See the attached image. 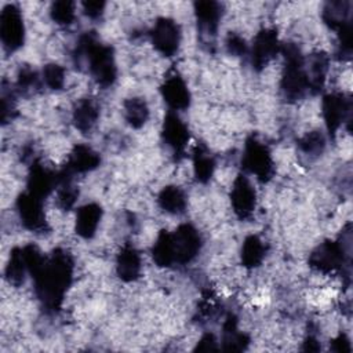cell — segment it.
I'll use <instances>...</instances> for the list:
<instances>
[{"label": "cell", "instance_id": "obj_8", "mask_svg": "<svg viewBox=\"0 0 353 353\" xmlns=\"http://www.w3.org/2000/svg\"><path fill=\"white\" fill-rule=\"evenodd\" d=\"M17 208L23 226L33 232H41L47 228L43 211V199L26 192L18 197Z\"/></svg>", "mask_w": 353, "mask_h": 353}, {"label": "cell", "instance_id": "obj_6", "mask_svg": "<svg viewBox=\"0 0 353 353\" xmlns=\"http://www.w3.org/2000/svg\"><path fill=\"white\" fill-rule=\"evenodd\" d=\"M172 248L176 263L190 262L199 252L201 239L192 225H181L172 234Z\"/></svg>", "mask_w": 353, "mask_h": 353}, {"label": "cell", "instance_id": "obj_24", "mask_svg": "<svg viewBox=\"0 0 353 353\" xmlns=\"http://www.w3.org/2000/svg\"><path fill=\"white\" fill-rule=\"evenodd\" d=\"M149 116V109L142 98H130L124 102V117L127 123L134 127H142Z\"/></svg>", "mask_w": 353, "mask_h": 353}, {"label": "cell", "instance_id": "obj_32", "mask_svg": "<svg viewBox=\"0 0 353 353\" xmlns=\"http://www.w3.org/2000/svg\"><path fill=\"white\" fill-rule=\"evenodd\" d=\"M226 47H228V51L234 55H241V54H245L247 51L245 41L237 34H229L226 40Z\"/></svg>", "mask_w": 353, "mask_h": 353}, {"label": "cell", "instance_id": "obj_34", "mask_svg": "<svg viewBox=\"0 0 353 353\" xmlns=\"http://www.w3.org/2000/svg\"><path fill=\"white\" fill-rule=\"evenodd\" d=\"M103 7H105V3H102V1H84L83 3L84 12L90 18H98L102 14Z\"/></svg>", "mask_w": 353, "mask_h": 353}, {"label": "cell", "instance_id": "obj_3", "mask_svg": "<svg viewBox=\"0 0 353 353\" xmlns=\"http://www.w3.org/2000/svg\"><path fill=\"white\" fill-rule=\"evenodd\" d=\"M285 68L281 77V91L288 101H296L310 88L305 61L299 50L294 46H285Z\"/></svg>", "mask_w": 353, "mask_h": 353}, {"label": "cell", "instance_id": "obj_10", "mask_svg": "<svg viewBox=\"0 0 353 353\" xmlns=\"http://www.w3.org/2000/svg\"><path fill=\"white\" fill-rule=\"evenodd\" d=\"M230 201L239 218H248L254 212L255 204H256V196L252 185L245 176L239 175L234 179L233 188L230 192Z\"/></svg>", "mask_w": 353, "mask_h": 353}, {"label": "cell", "instance_id": "obj_13", "mask_svg": "<svg viewBox=\"0 0 353 353\" xmlns=\"http://www.w3.org/2000/svg\"><path fill=\"white\" fill-rule=\"evenodd\" d=\"M163 139L175 153H182L189 141V131L185 123L175 114L168 113L163 124Z\"/></svg>", "mask_w": 353, "mask_h": 353}, {"label": "cell", "instance_id": "obj_23", "mask_svg": "<svg viewBox=\"0 0 353 353\" xmlns=\"http://www.w3.org/2000/svg\"><path fill=\"white\" fill-rule=\"evenodd\" d=\"M266 247L263 241L258 236H248L241 248V262L247 268H255L261 265L265 258Z\"/></svg>", "mask_w": 353, "mask_h": 353}, {"label": "cell", "instance_id": "obj_27", "mask_svg": "<svg viewBox=\"0 0 353 353\" xmlns=\"http://www.w3.org/2000/svg\"><path fill=\"white\" fill-rule=\"evenodd\" d=\"M214 159L208 153L207 149L197 146L194 153H193V170H194V176L200 182H207L212 176L214 172Z\"/></svg>", "mask_w": 353, "mask_h": 353}, {"label": "cell", "instance_id": "obj_28", "mask_svg": "<svg viewBox=\"0 0 353 353\" xmlns=\"http://www.w3.org/2000/svg\"><path fill=\"white\" fill-rule=\"evenodd\" d=\"M51 18L58 25H70L74 21V3L72 1H55L51 6Z\"/></svg>", "mask_w": 353, "mask_h": 353}, {"label": "cell", "instance_id": "obj_35", "mask_svg": "<svg viewBox=\"0 0 353 353\" xmlns=\"http://www.w3.org/2000/svg\"><path fill=\"white\" fill-rule=\"evenodd\" d=\"M215 349H216V342L212 335H204L196 347V350H201V352H210Z\"/></svg>", "mask_w": 353, "mask_h": 353}, {"label": "cell", "instance_id": "obj_4", "mask_svg": "<svg viewBox=\"0 0 353 353\" xmlns=\"http://www.w3.org/2000/svg\"><path fill=\"white\" fill-rule=\"evenodd\" d=\"M243 167L263 182L270 179L273 174V160L270 152L263 143H261L255 138H250L245 142L243 153Z\"/></svg>", "mask_w": 353, "mask_h": 353}, {"label": "cell", "instance_id": "obj_15", "mask_svg": "<svg viewBox=\"0 0 353 353\" xmlns=\"http://www.w3.org/2000/svg\"><path fill=\"white\" fill-rule=\"evenodd\" d=\"M58 178L50 172L44 165L34 163L28 178V192L39 199H44L55 189Z\"/></svg>", "mask_w": 353, "mask_h": 353}, {"label": "cell", "instance_id": "obj_21", "mask_svg": "<svg viewBox=\"0 0 353 353\" xmlns=\"http://www.w3.org/2000/svg\"><path fill=\"white\" fill-rule=\"evenodd\" d=\"M157 203L161 210L168 214H181L186 208L185 193L178 186L164 188L157 197Z\"/></svg>", "mask_w": 353, "mask_h": 353}, {"label": "cell", "instance_id": "obj_7", "mask_svg": "<svg viewBox=\"0 0 353 353\" xmlns=\"http://www.w3.org/2000/svg\"><path fill=\"white\" fill-rule=\"evenodd\" d=\"M150 39L157 51L167 57H171L178 51L179 47V26L175 21L170 18H160L157 19L150 32Z\"/></svg>", "mask_w": 353, "mask_h": 353}, {"label": "cell", "instance_id": "obj_20", "mask_svg": "<svg viewBox=\"0 0 353 353\" xmlns=\"http://www.w3.org/2000/svg\"><path fill=\"white\" fill-rule=\"evenodd\" d=\"M99 116L98 106L91 99H81L73 110V123L81 132H88L95 125Z\"/></svg>", "mask_w": 353, "mask_h": 353}, {"label": "cell", "instance_id": "obj_16", "mask_svg": "<svg viewBox=\"0 0 353 353\" xmlns=\"http://www.w3.org/2000/svg\"><path fill=\"white\" fill-rule=\"evenodd\" d=\"M194 12L201 33L214 36L221 18V6L216 1H197L194 4Z\"/></svg>", "mask_w": 353, "mask_h": 353}, {"label": "cell", "instance_id": "obj_29", "mask_svg": "<svg viewBox=\"0 0 353 353\" xmlns=\"http://www.w3.org/2000/svg\"><path fill=\"white\" fill-rule=\"evenodd\" d=\"M43 80L51 90H59L65 83V72L59 65L50 63L43 69Z\"/></svg>", "mask_w": 353, "mask_h": 353}, {"label": "cell", "instance_id": "obj_9", "mask_svg": "<svg viewBox=\"0 0 353 353\" xmlns=\"http://www.w3.org/2000/svg\"><path fill=\"white\" fill-rule=\"evenodd\" d=\"M280 51L277 33L272 29L261 30L252 43L251 48V62L256 69H262L266 66Z\"/></svg>", "mask_w": 353, "mask_h": 353}, {"label": "cell", "instance_id": "obj_2", "mask_svg": "<svg viewBox=\"0 0 353 353\" xmlns=\"http://www.w3.org/2000/svg\"><path fill=\"white\" fill-rule=\"evenodd\" d=\"M77 52L80 57H84L90 73L102 87L110 85L116 79V63L113 51L110 47L98 43L94 34H84L79 44Z\"/></svg>", "mask_w": 353, "mask_h": 353}, {"label": "cell", "instance_id": "obj_25", "mask_svg": "<svg viewBox=\"0 0 353 353\" xmlns=\"http://www.w3.org/2000/svg\"><path fill=\"white\" fill-rule=\"evenodd\" d=\"M152 255L154 262L159 266H171L175 263V256H174V248H172V240H171V233L161 232L160 236L157 237Z\"/></svg>", "mask_w": 353, "mask_h": 353}, {"label": "cell", "instance_id": "obj_14", "mask_svg": "<svg viewBox=\"0 0 353 353\" xmlns=\"http://www.w3.org/2000/svg\"><path fill=\"white\" fill-rule=\"evenodd\" d=\"M161 94L164 101L172 110H181L189 106L190 92L182 77L176 74L165 79L164 84L161 85Z\"/></svg>", "mask_w": 353, "mask_h": 353}, {"label": "cell", "instance_id": "obj_19", "mask_svg": "<svg viewBox=\"0 0 353 353\" xmlns=\"http://www.w3.org/2000/svg\"><path fill=\"white\" fill-rule=\"evenodd\" d=\"M99 164V156L91 148L85 145H77L70 156L66 165V171L70 174L73 172H87L97 168Z\"/></svg>", "mask_w": 353, "mask_h": 353}, {"label": "cell", "instance_id": "obj_30", "mask_svg": "<svg viewBox=\"0 0 353 353\" xmlns=\"http://www.w3.org/2000/svg\"><path fill=\"white\" fill-rule=\"evenodd\" d=\"M324 143H325L324 137L317 131L306 134L299 141V146L306 154H319V153H321V150L324 149Z\"/></svg>", "mask_w": 353, "mask_h": 353}, {"label": "cell", "instance_id": "obj_1", "mask_svg": "<svg viewBox=\"0 0 353 353\" xmlns=\"http://www.w3.org/2000/svg\"><path fill=\"white\" fill-rule=\"evenodd\" d=\"M72 272L73 263L70 256L65 251L57 250L32 274L36 294L47 309L55 310L61 305L63 294L70 284Z\"/></svg>", "mask_w": 353, "mask_h": 353}, {"label": "cell", "instance_id": "obj_33", "mask_svg": "<svg viewBox=\"0 0 353 353\" xmlns=\"http://www.w3.org/2000/svg\"><path fill=\"white\" fill-rule=\"evenodd\" d=\"M12 112H14V101H12L11 91L6 92V90L3 88V95H1V120H3V123H7V120L12 116Z\"/></svg>", "mask_w": 353, "mask_h": 353}, {"label": "cell", "instance_id": "obj_5", "mask_svg": "<svg viewBox=\"0 0 353 353\" xmlns=\"http://www.w3.org/2000/svg\"><path fill=\"white\" fill-rule=\"evenodd\" d=\"M0 37L3 47L7 51H15L23 44L25 28L19 8L14 4H7L0 14Z\"/></svg>", "mask_w": 353, "mask_h": 353}, {"label": "cell", "instance_id": "obj_12", "mask_svg": "<svg viewBox=\"0 0 353 353\" xmlns=\"http://www.w3.org/2000/svg\"><path fill=\"white\" fill-rule=\"evenodd\" d=\"M323 113L327 130L334 135L349 113V102L341 94L325 95L323 99Z\"/></svg>", "mask_w": 353, "mask_h": 353}, {"label": "cell", "instance_id": "obj_26", "mask_svg": "<svg viewBox=\"0 0 353 353\" xmlns=\"http://www.w3.org/2000/svg\"><path fill=\"white\" fill-rule=\"evenodd\" d=\"M26 272H28V266H26V261H25L22 248L12 250L8 265L6 268V279L8 280L10 284L19 285L25 280Z\"/></svg>", "mask_w": 353, "mask_h": 353}, {"label": "cell", "instance_id": "obj_22", "mask_svg": "<svg viewBox=\"0 0 353 353\" xmlns=\"http://www.w3.org/2000/svg\"><path fill=\"white\" fill-rule=\"evenodd\" d=\"M350 3L347 1H331L327 3L323 11V18L332 29L341 30L342 28L350 25L349 22Z\"/></svg>", "mask_w": 353, "mask_h": 353}, {"label": "cell", "instance_id": "obj_31", "mask_svg": "<svg viewBox=\"0 0 353 353\" xmlns=\"http://www.w3.org/2000/svg\"><path fill=\"white\" fill-rule=\"evenodd\" d=\"M17 87L21 92H30L39 87V77L30 68L21 69L17 80Z\"/></svg>", "mask_w": 353, "mask_h": 353}, {"label": "cell", "instance_id": "obj_11", "mask_svg": "<svg viewBox=\"0 0 353 353\" xmlns=\"http://www.w3.org/2000/svg\"><path fill=\"white\" fill-rule=\"evenodd\" d=\"M345 259V251L341 244L327 241L317 247L310 255V266L323 273H331L338 270Z\"/></svg>", "mask_w": 353, "mask_h": 353}, {"label": "cell", "instance_id": "obj_18", "mask_svg": "<svg viewBox=\"0 0 353 353\" xmlns=\"http://www.w3.org/2000/svg\"><path fill=\"white\" fill-rule=\"evenodd\" d=\"M117 276L124 281H134L141 273V256L131 245H125L117 255Z\"/></svg>", "mask_w": 353, "mask_h": 353}, {"label": "cell", "instance_id": "obj_17", "mask_svg": "<svg viewBox=\"0 0 353 353\" xmlns=\"http://www.w3.org/2000/svg\"><path fill=\"white\" fill-rule=\"evenodd\" d=\"M101 216H102V210L98 204L90 203L83 205L77 211L76 233L83 239H91L97 232Z\"/></svg>", "mask_w": 353, "mask_h": 353}]
</instances>
